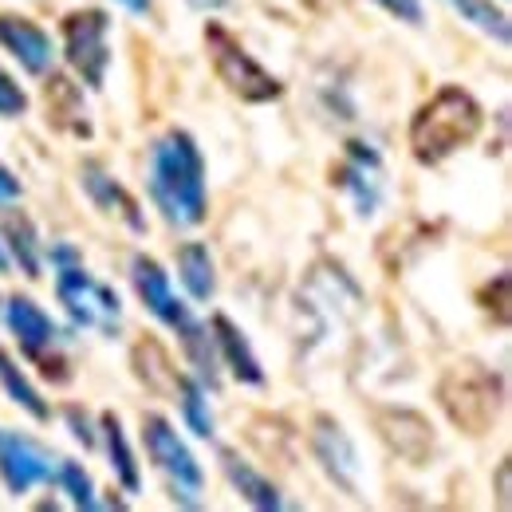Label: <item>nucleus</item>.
Segmentation results:
<instances>
[{
	"mask_svg": "<svg viewBox=\"0 0 512 512\" xmlns=\"http://www.w3.org/2000/svg\"><path fill=\"white\" fill-rule=\"evenodd\" d=\"M4 327L16 339L20 355L32 367H40L44 379H52L56 386H64L71 379V363H67L64 351H60L64 347V331H60V323L52 320L32 296L12 292L4 300Z\"/></svg>",
	"mask_w": 512,
	"mask_h": 512,
	"instance_id": "39448f33",
	"label": "nucleus"
},
{
	"mask_svg": "<svg viewBox=\"0 0 512 512\" xmlns=\"http://www.w3.org/2000/svg\"><path fill=\"white\" fill-rule=\"evenodd\" d=\"M209 335H213V347H217L221 367H229V375H233L237 383L241 386H264L268 383V375H264V367H260V355H256L253 343H249V335L229 320L225 312H213V320H209Z\"/></svg>",
	"mask_w": 512,
	"mask_h": 512,
	"instance_id": "4468645a",
	"label": "nucleus"
},
{
	"mask_svg": "<svg viewBox=\"0 0 512 512\" xmlns=\"http://www.w3.org/2000/svg\"><path fill=\"white\" fill-rule=\"evenodd\" d=\"M60 457L44 442H36L32 434H20V430H0V481L12 497H24L32 493L36 485L52 481Z\"/></svg>",
	"mask_w": 512,
	"mask_h": 512,
	"instance_id": "9b49d317",
	"label": "nucleus"
},
{
	"mask_svg": "<svg viewBox=\"0 0 512 512\" xmlns=\"http://www.w3.org/2000/svg\"><path fill=\"white\" fill-rule=\"evenodd\" d=\"M52 481L64 489L67 501H71L75 509H87V512L99 509V497H95V481H91V473H87L79 461H67V457H60V465H56Z\"/></svg>",
	"mask_w": 512,
	"mask_h": 512,
	"instance_id": "b1692460",
	"label": "nucleus"
},
{
	"mask_svg": "<svg viewBox=\"0 0 512 512\" xmlns=\"http://www.w3.org/2000/svg\"><path fill=\"white\" fill-rule=\"evenodd\" d=\"M375 4L383 8L386 16H394V20L410 24V28H422V20H426V8H422V0H375Z\"/></svg>",
	"mask_w": 512,
	"mask_h": 512,
	"instance_id": "bb28decb",
	"label": "nucleus"
},
{
	"mask_svg": "<svg viewBox=\"0 0 512 512\" xmlns=\"http://www.w3.org/2000/svg\"><path fill=\"white\" fill-rule=\"evenodd\" d=\"M56 300L64 304L67 320L79 331H99L103 339H115L123 331V300L111 284L91 276L83 264L56 268Z\"/></svg>",
	"mask_w": 512,
	"mask_h": 512,
	"instance_id": "0eeeda50",
	"label": "nucleus"
},
{
	"mask_svg": "<svg viewBox=\"0 0 512 512\" xmlns=\"http://www.w3.org/2000/svg\"><path fill=\"white\" fill-rule=\"evenodd\" d=\"M142 446H146L150 465L166 477L174 505H182V509H201L205 473H201L193 449L182 442V434L174 430V422H170L166 414H158V410H146V414H142Z\"/></svg>",
	"mask_w": 512,
	"mask_h": 512,
	"instance_id": "423d86ee",
	"label": "nucleus"
},
{
	"mask_svg": "<svg viewBox=\"0 0 512 512\" xmlns=\"http://www.w3.org/2000/svg\"><path fill=\"white\" fill-rule=\"evenodd\" d=\"M308 442H312V453H316V461H320L323 477H327L339 493L363 497V461H359V449L351 442V434L343 430V422L331 418V414H316Z\"/></svg>",
	"mask_w": 512,
	"mask_h": 512,
	"instance_id": "9d476101",
	"label": "nucleus"
},
{
	"mask_svg": "<svg viewBox=\"0 0 512 512\" xmlns=\"http://www.w3.org/2000/svg\"><path fill=\"white\" fill-rule=\"evenodd\" d=\"M449 8L469 24V28H477V32H485L489 40H497L501 48H509L512 44V28H509V16L493 4V0H446Z\"/></svg>",
	"mask_w": 512,
	"mask_h": 512,
	"instance_id": "5701e85b",
	"label": "nucleus"
},
{
	"mask_svg": "<svg viewBox=\"0 0 512 512\" xmlns=\"http://www.w3.org/2000/svg\"><path fill=\"white\" fill-rule=\"evenodd\" d=\"M99 438L107 446V461H111V473L115 481L123 485V493H138L142 489V469H138V457L130 446L127 430H123V418L115 410H103L99 418Z\"/></svg>",
	"mask_w": 512,
	"mask_h": 512,
	"instance_id": "6ab92c4d",
	"label": "nucleus"
},
{
	"mask_svg": "<svg viewBox=\"0 0 512 512\" xmlns=\"http://www.w3.org/2000/svg\"><path fill=\"white\" fill-rule=\"evenodd\" d=\"M485 127V111L481 103L457 87V83H442L414 115H410V154L418 166H442L453 154H461L465 146L477 142V134Z\"/></svg>",
	"mask_w": 512,
	"mask_h": 512,
	"instance_id": "7ed1b4c3",
	"label": "nucleus"
},
{
	"mask_svg": "<svg viewBox=\"0 0 512 512\" xmlns=\"http://www.w3.org/2000/svg\"><path fill=\"white\" fill-rule=\"evenodd\" d=\"M28 107H32V99H28V91L0 67V119H24L28 115Z\"/></svg>",
	"mask_w": 512,
	"mask_h": 512,
	"instance_id": "393cba45",
	"label": "nucleus"
},
{
	"mask_svg": "<svg viewBox=\"0 0 512 512\" xmlns=\"http://www.w3.org/2000/svg\"><path fill=\"white\" fill-rule=\"evenodd\" d=\"M48 123L75 138H91V115L83 103V83H71L67 75H48Z\"/></svg>",
	"mask_w": 512,
	"mask_h": 512,
	"instance_id": "f3484780",
	"label": "nucleus"
},
{
	"mask_svg": "<svg viewBox=\"0 0 512 512\" xmlns=\"http://www.w3.org/2000/svg\"><path fill=\"white\" fill-rule=\"evenodd\" d=\"M60 36H64V60L71 75L83 79L87 91H103L111 71V12L75 8L60 20Z\"/></svg>",
	"mask_w": 512,
	"mask_h": 512,
	"instance_id": "6e6552de",
	"label": "nucleus"
},
{
	"mask_svg": "<svg viewBox=\"0 0 512 512\" xmlns=\"http://www.w3.org/2000/svg\"><path fill=\"white\" fill-rule=\"evenodd\" d=\"M0 390L8 394V402H16L24 414H32L36 422H48L52 418V406H48V398L36 390V383L24 375V367L0 347Z\"/></svg>",
	"mask_w": 512,
	"mask_h": 512,
	"instance_id": "4be33fe9",
	"label": "nucleus"
},
{
	"mask_svg": "<svg viewBox=\"0 0 512 512\" xmlns=\"http://www.w3.org/2000/svg\"><path fill=\"white\" fill-rule=\"evenodd\" d=\"M201 36H205V52H209L213 75L225 83L229 95H237L241 103H253V107L284 99V79L260 64L221 20H205Z\"/></svg>",
	"mask_w": 512,
	"mask_h": 512,
	"instance_id": "20e7f679",
	"label": "nucleus"
},
{
	"mask_svg": "<svg viewBox=\"0 0 512 512\" xmlns=\"http://www.w3.org/2000/svg\"><path fill=\"white\" fill-rule=\"evenodd\" d=\"M12 264H8V256H4V245H0V272H8Z\"/></svg>",
	"mask_w": 512,
	"mask_h": 512,
	"instance_id": "473e14b6",
	"label": "nucleus"
},
{
	"mask_svg": "<svg viewBox=\"0 0 512 512\" xmlns=\"http://www.w3.org/2000/svg\"><path fill=\"white\" fill-rule=\"evenodd\" d=\"M79 186H83V193L91 197L95 209L119 217L130 233H146V213H142V205L134 201V193H130L127 186L103 166V162L87 158V162L79 166Z\"/></svg>",
	"mask_w": 512,
	"mask_h": 512,
	"instance_id": "ddd939ff",
	"label": "nucleus"
},
{
	"mask_svg": "<svg viewBox=\"0 0 512 512\" xmlns=\"http://www.w3.org/2000/svg\"><path fill=\"white\" fill-rule=\"evenodd\" d=\"M146 190L162 221L178 233H190L209 217V186H205V158L190 130L170 127L154 138L146 162Z\"/></svg>",
	"mask_w": 512,
	"mask_h": 512,
	"instance_id": "f257e3e1",
	"label": "nucleus"
},
{
	"mask_svg": "<svg viewBox=\"0 0 512 512\" xmlns=\"http://www.w3.org/2000/svg\"><path fill=\"white\" fill-rule=\"evenodd\" d=\"M130 284H134V296L142 300V308L178 335L182 351H186V363H190L193 379L205 383L209 390L221 386V359H217V347H213V335H209V323H201L193 316V308L186 300L174 296L170 288V272L146 253L130 256Z\"/></svg>",
	"mask_w": 512,
	"mask_h": 512,
	"instance_id": "f03ea898",
	"label": "nucleus"
},
{
	"mask_svg": "<svg viewBox=\"0 0 512 512\" xmlns=\"http://www.w3.org/2000/svg\"><path fill=\"white\" fill-rule=\"evenodd\" d=\"M64 418H67V426H71V438L79 442L83 449H95L99 446V426L91 422V414L83 410V406H64Z\"/></svg>",
	"mask_w": 512,
	"mask_h": 512,
	"instance_id": "a878e982",
	"label": "nucleus"
},
{
	"mask_svg": "<svg viewBox=\"0 0 512 512\" xmlns=\"http://www.w3.org/2000/svg\"><path fill=\"white\" fill-rule=\"evenodd\" d=\"M0 48L28 75H48L56 67V56H60L52 36L36 20L16 16V12H0Z\"/></svg>",
	"mask_w": 512,
	"mask_h": 512,
	"instance_id": "f8f14e48",
	"label": "nucleus"
},
{
	"mask_svg": "<svg viewBox=\"0 0 512 512\" xmlns=\"http://www.w3.org/2000/svg\"><path fill=\"white\" fill-rule=\"evenodd\" d=\"M442 386H446V390H457V394H465V406L449 410V418L461 422L469 434H481V430L493 422L497 402H493V390H489V375H481V386H473V375H469V371H449V379Z\"/></svg>",
	"mask_w": 512,
	"mask_h": 512,
	"instance_id": "a211bd4d",
	"label": "nucleus"
},
{
	"mask_svg": "<svg viewBox=\"0 0 512 512\" xmlns=\"http://www.w3.org/2000/svg\"><path fill=\"white\" fill-rule=\"evenodd\" d=\"M193 12H221V8H229L233 0H186Z\"/></svg>",
	"mask_w": 512,
	"mask_h": 512,
	"instance_id": "2f4dec72",
	"label": "nucleus"
},
{
	"mask_svg": "<svg viewBox=\"0 0 512 512\" xmlns=\"http://www.w3.org/2000/svg\"><path fill=\"white\" fill-rule=\"evenodd\" d=\"M493 288H497V296L485 288L481 300H485V312L497 308V323L505 327V323H509V272H497V276H493Z\"/></svg>",
	"mask_w": 512,
	"mask_h": 512,
	"instance_id": "cd10ccee",
	"label": "nucleus"
},
{
	"mask_svg": "<svg viewBox=\"0 0 512 512\" xmlns=\"http://www.w3.org/2000/svg\"><path fill=\"white\" fill-rule=\"evenodd\" d=\"M174 402H178V410H182V422H186V430H190L193 438H201V442H209L213 434H217V422H213V406H209V386L197 383L193 375L186 371H178V379H174Z\"/></svg>",
	"mask_w": 512,
	"mask_h": 512,
	"instance_id": "412c9836",
	"label": "nucleus"
},
{
	"mask_svg": "<svg viewBox=\"0 0 512 512\" xmlns=\"http://www.w3.org/2000/svg\"><path fill=\"white\" fill-rule=\"evenodd\" d=\"M44 260L52 268H67V264H83V253L75 245H67V241H52V245H44Z\"/></svg>",
	"mask_w": 512,
	"mask_h": 512,
	"instance_id": "c85d7f7f",
	"label": "nucleus"
},
{
	"mask_svg": "<svg viewBox=\"0 0 512 512\" xmlns=\"http://www.w3.org/2000/svg\"><path fill=\"white\" fill-rule=\"evenodd\" d=\"M0 245L8 264H16L28 280H40L44 276V245H40V229L28 213H16L12 205L4 209V221H0Z\"/></svg>",
	"mask_w": 512,
	"mask_h": 512,
	"instance_id": "dca6fc26",
	"label": "nucleus"
},
{
	"mask_svg": "<svg viewBox=\"0 0 512 512\" xmlns=\"http://www.w3.org/2000/svg\"><path fill=\"white\" fill-rule=\"evenodd\" d=\"M217 461H221V473H225V481L237 489V497H241L245 505H253V509H260V512L288 509V501H284L280 485H276L272 477H264V473L256 469L253 461H245L237 449L221 446V449H217Z\"/></svg>",
	"mask_w": 512,
	"mask_h": 512,
	"instance_id": "2eb2a0df",
	"label": "nucleus"
},
{
	"mask_svg": "<svg viewBox=\"0 0 512 512\" xmlns=\"http://www.w3.org/2000/svg\"><path fill=\"white\" fill-rule=\"evenodd\" d=\"M24 197V186H20V178L0 162V209H8V205H16Z\"/></svg>",
	"mask_w": 512,
	"mask_h": 512,
	"instance_id": "c756f323",
	"label": "nucleus"
},
{
	"mask_svg": "<svg viewBox=\"0 0 512 512\" xmlns=\"http://www.w3.org/2000/svg\"><path fill=\"white\" fill-rule=\"evenodd\" d=\"M331 186L347 193L355 217H363V221L375 217L386 197V166H383V154L375 150V142L351 138L343 146L339 166L331 170Z\"/></svg>",
	"mask_w": 512,
	"mask_h": 512,
	"instance_id": "1a4fd4ad",
	"label": "nucleus"
},
{
	"mask_svg": "<svg viewBox=\"0 0 512 512\" xmlns=\"http://www.w3.org/2000/svg\"><path fill=\"white\" fill-rule=\"evenodd\" d=\"M174 260H178V280H182V288L190 292V300L209 304V300L217 296V264H213L209 245L186 241V245H178Z\"/></svg>",
	"mask_w": 512,
	"mask_h": 512,
	"instance_id": "aec40b11",
	"label": "nucleus"
},
{
	"mask_svg": "<svg viewBox=\"0 0 512 512\" xmlns=\"http://www.w3.org/2000/svg\"><path fill=\"white\" fill-rule=\"evenodd\" d=\"M123 12H130V16H146L150 8H154V0H115Z\"/></svg>",
	"mask_w": 512,
	"mask_h": 512,
	"instance_id": "7c9ffc66",
	"label": "nucleus"
}]
</instances>
